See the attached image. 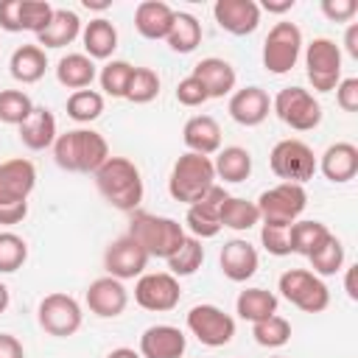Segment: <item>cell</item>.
<instances>
[{
  "mask_svg": "<svg viewBox=\"0 0 358 358\" xmlns=\"http://www.w3.org/2000/svg\"><path fill=\"white\" fill-rule=\"evenodd\" d=\"M95 187L98 193L106 199V204H112L120 213H134L143 201V176L140 168L126 159V157H109L95 173Z\"/></svg>",
  "mask_w": 358,
  "mask_h": 358,
  "instance_id": "1",
  "label": "cell"
},
{
  "mask_svg": "<svg viewBox=\"0 0 358 358\" xmlns=\"http://www.w3.org/2000/svg\"><path fill=\"white\" fill-rule=\"evenodd\" d=\"M268 165H271V173L282 182H294V185H305L308 179H313L316 173V157H313V148L296 137H288V140H280L271 154H268Z\"/></svg>",
  "mask_w": 358,
  "mask_h": 358,
  "instance_id": "6",
  "label": "cell"
},
{
  "mask_svg": "<svg viewBox=\"0 0 358 358\" xmlns=\"http://www.w3.org/2000/svg\"><path fill=\"white\" fill-rule=\"evenodd\" d=\"M131 73L134 67L123 59H112L101 67L98 73V81H101V90L112 98H126V90H129V81H131Z\"/></svg>",
  "mask_w": 358,
  "mask_h": 358,
  "instance_id": "38",
  "label": "cell"
},
{
  "mask_svg": "<svg viewBox=\"0 0 358 358\" xmlns=\"http://www.w3.org/2000/svg\"><path fill=\"white\" fill-rule=\"evenodd\" d=\"M218 263H221V271L227 280L232 282H246L249 277H255L257 266H260V257H257V249L243 241V238H232L221 246V255H218Z\"/></svg>",
  "mask_w": 358,
  "mask_h": 358,
  "instance_id": "19",
  "label": "cell"
},
{
  "mask_svg": "<svg viewBox=\"0 0 358 358\" xmlns=\"http://www.w3.org/2000/svg\"><path fill=\"white\" fill-rule=\"evenodd\" d=\"M182 299V288L179 280L168 271H151V274H140L134 282V302L145 310L154 313H168L179 305Z\"/></svg>",
  "mask_w": 358,
  "mask_h": 358,
  "instance_id": "12",
  "label": "cell"
},
{
  "mask_svg": "<svg viewBox=\"0 0 358 358\" xmlns=\"http://www.w3.org/2000/svg\"><path fill=\"white\" fill-rule=\"evenodd\" d=\"M143 249L148 257H162L168 260L179 246L182 241L187 238L185 235V227L168 215H154V213H143V210H134L131 213V221H129V232Z\"/></svg>",
  "mask_w": 358,
  "mask_h": 358,
  "instance_id": "3",
  "label": "cell"
},
{
  "mask_svg": "<svg viewBox=\"0 0 358 358\" xmlns=\"http://www.w3.org/2000/svg\"><path fill=\"white\" fill-rule=\"evenodd\" d=\"M165 42H168V48L173 53H193L199 48V42H201V22L187 11H176Z\"/></svg>",
  "mask_w": 358,
  "mask_h": 358,
  "instance_id": "32",
  "label": "cell"
},
{
  "mask_svg": "<svg viewBox=\"0 0 358 358\" xmlns=\"http://www.w3.org/2000/svg\"><path fill=\"white\" fill-rule=\"evenodd\" d=\"M28 215V201H11L0 204V227H14Z\"/></svg>",
  "mask_w": 358,
  "mask_h": 358,
  "instance_id": "50",
  "label": "cell"
},
{
  "mask_svg": "<svg viewBox=\"0 0 358 358\" xmlns=\"http://www.w3.org/2000/svg\"><path fill=\"white\" fill-rule=\"evenodd\" d=\"M11 76L20 84H36L48 70V56L39 45H20L8 59Z\"/></svg>",
  "mask_w": 358,
  "mask_h": 358,
  "instance_id": "30",
  "label": "cell"
},
{
  "mask_svg": "<svg viewBox=\"0 0 358 358\" xmlns=\"http://www.w3.org/2000/svg\"><path fill=\"white\" fill-rule=\"evenodd\" d=\"M50 17H53V6L48 0H20V25H22V31H31V34L45 31Z\"/></svg>",
  "mask_w": 358,
  "mask_h": 358,
  "instance_id": "44",
  "label": "cell"
},
{
  "mask_svg": "<svg viewBox=\"0 0 358 358\" xmlns=\"http://www.w3.org/2000/svg\"><path fill=\"white\" fill-rule=\"evenodd\" d=\"M173 8L162 0H143L134 11V28L143 39H165L173 25Z\"/></svg>",
  "mask_w": 358,
  "mask_h": 358,
  "instance_id": "24",
  "label": "cell"
},
{
  "mask_svg": "<svg viewBox=\"0 0 358 358\" xmlns=\"http://www.w3.org/2000/svg\"><path fill=\"white\" fill-rule=\"evenodd\" d=\"M84 299H87V308H90L95 316H101V319H115V316H120V313L126 310V305H129V291L123 288L120 280H115V277L106 274V277H98V280L90 282Z\"/></svg>",
  "mask_w": 358,
  "mask_h": 358,
  "instance_id": "18",
  "label": "cell"
},
{
  "mask_svg": "<svg viewBox=\"0 0 358 358\" xmlns=\"http://www.w3.org/2000/svg\"><path fill=\"white\" fill-rule=\"evenodd\" d=\"M344 48H347V53H350L352 59H358V22H352V25L347 28V34H344Z\"/></svg>",
  "mask_w": 358,
  "mask_h": 358,
  "instance_id": "53",
  "label": "cell"
},
{
  "mask_svg": "<svg viewBox=\"0 0 358 358\" xmlns=\"http://www.w3.org/2000/svg\"><path fill=\"white\" fill-rule=\"evenodd\" d=\"M109 157V143L95 129H70L53 143L56 165L70 173H95Z\"/></svg>",
  "mask_w": 358,
  "mask_h": 358,
  "instance_id": "2",
  "label": "cell"
},
{
  "mask_svg": "<svg viewBox=\"0 0 358 358\" xmlns=\"http://www.w3.org/2000/svg\"><path fill=\"white\" fill-rule=\"evenodd\" d=\"M355 268H358V266H350V268H347V280H344V285H347V296H350V299H358V288H355Z\"/></svg>",
  "mask_w": 358,
  "mask_h": 358,
  "instance_id": "54",
  "label": "cell"
},
{
  "mask_svg": "<svg viewBox=\"0 0 358 358\" xmlns=\"http://www.w3.org/2000/svg\"><path fill=\"white\" fill-rule=\"evenodd\" d=\"M308 260H310L316 277H330V274L341 271V266H344V243L330 232L322 241V246L308 255Z\"/></svg>",
  "mask_w": 358,
  "mask_h": 358,
  "instance_id": "37",
  "label": "cell"
},
{
  "mask_svg": "<svg viewBox=\"0 0 358 358\" xmlns=\"http://www.w3.org/2000/svg\"><path fill=\"white\" fill-rule=\"evenodd\" d=\"M0 358H25V350L17 336L0 333Z\"/></svg>",
  "mask_w": 358,
  "mask_h": 358,
  "instance_id": "51",
  "label": "cell"
},
{
  "mask_svg": "<svg viewBox=\"0 0 358 358\" xmlns=\"http://www.w3.org/2000/svg\"><path fill=\"white\" fill-rule=\"evenodd\" d=\"M260 221V210L255 201L241 199V196H227V201L221 204V227L235 229V232H246Z\"/></svg>",
  "mask_w": 358,
  "mask_h": 358,
  "instance_id": "34",
  "label": "cell"
},
{
  "mask_svg": "<svg viewBox=\"0 0 358 358\" xmlns=\"http://www.w3.org/2000/svg\"><path fill=\"white\" fill-rule=\"evenodd\" d=\"M355 11H358L355 0H322V14L330 22H347L355 17Z\"/></svg>",
  "mask_w": 358,
  "mask_h": 358,
  "instance_id": "47",
  "label": "cell"
},
{
  "mask_svg": "<svg viewBox=\"0 0 358 358\" xmlns=\"http://www.w3.org/2000/svg\"><path fill=\"white\" fill-rule=\"evenodd\" d=\"M187 330L204 347H224L235 336V319L224 313L218 305H193L187 310Z\"/></svg>",
  "mask_w": 358,
  "mask_h": 358,
  "instance_id": "13",
  "label": "cell"
},
{
  "mask_svg": "<svg viewBox=\"0 0 358 358\" xmlns=\"http://www.w3.org/2000/svg\"><path fill=\"white\" fill-rule=\"evenodd\" d=\"M271 109L294 131H310L322 123V103L302 87H282L274 95Z\"/></svg>",
  "mask_w": 358,
  "mask_h": 358,
  "instance_id": "8",
  "label": "cell"
},
{
  "mask_svg": "<svg viewBox=\"0 0 358 358\" xmlns=\"http://www.w3.org/2000/svg\"><path fill=\"white\" fill-rule=\"evenodd\" d=\"M176 101H179L182 106H201V103L210 101V95H207L204 84H201L196 76H187V78H182V81L176 84Z\"/></svg>",
  "mask_w": 358,
  "mask_h": 358,
  "instance_id": "46",
  "label": "cell"
},
{
  "mask_svg": "<svg viewBox=\"0 0 358 358\" xmlns=\"http://www.w3.org/2000/svg\"><path fill=\"white\" fill-rule=\"evenodd\" d=\"M8 302H11V294H8V285H6V282H0V313H6V308H8Z\"/></svg>",
  "mask_w": 358,
  "mask_h": 358,
  "instance_id": "56",
  "label": "cell"
},
{
  "mask_svg": "<svg viewBox=\"0 0 358 358\" xmlns=\"http://www.w3.org/2000/svg\"><path fill=\"white\" fill-rule=\"evenodd\" d=\"M213 185H215L213 159L204 154H193V151H185L173 162L171 176H168V193H171V199L182 201V204H193Z\"/></svg>",
  "mask_w": 358,
  "mask_h": 358,
  "instance_id": "4",
  "label": "cell"
},
{
  "mask_svg": "<svg viewBox=\"0 0 358 358\" xmlns=\"http://www.w3.org/2000/svg\"><path fill=\"white\" fill-rule=\"evenodd\" d=\"M36 319H39V327H42L48 336L67 338V336H73V333L81 330L84 313H81V305H78L70 294L56 291V294H48V296L39 302Z\"/></svg>",
  "mask_w": 358,
  "mask_h": 358,
  "instance_id": "11",
  "label": "cell"
},
{
  "mask_svg": "<svg viewBox=\"0 0 358 358\" xmlns=\"http://www.w3.org/2000/svg\"><path fill=\"white\" fill-rule=\"evenodd\" d=\"M277 288H280V294L291 305H296L305 313H322L330 305L327 285L322 282V277H316L308 268H288V271H282Z\"/></svg>",
  "mask_w": 358,
  "mask_h": 358,
  "instance_id": "7",
  "label": "cell"
},
{
  "mask_svg": "<svg viewBox=\"0 0 358 358\" xmlns=\"http://www.w3.org/2000/svg\"><path fill=\"white\" fill-rule=\"evenodd\" d=\"M316 168L330 182L344 185V182L355 179V173H358V148L352 143H333V145H327V151L322 154Z\"/></svg>",
  "mask_w": 358,
  "mask_h": 358,
  "instance_id": "23",
  "label": "cell"
},
{
  "mask_svg": "<svg viewBox=\"0 0 358 358\" xmlns=\"http://www.w3.org/2000/svg\"><path fill=\"white\" fill-rule=\"evenodd\" d=\"M336 103L344 112H358V78H341L336 87Z\"/></svg>",
  "mask_w": 358,
  "mask_h": 358,
  "instance_id": "48",
  "label": "cell"
},
{
  "mask_svg": "<svg viewBox=\"0 0 358 358\" xmlns=\"http://www.w3.org/2000/svg\"><path fill=\"white\" fill-rule=\"evenodd\" d=\"M81 42H84V50L92 62L109 59L117 48V28L106 17H95L81 28Z\"/></svg>",
  "mask_w": 358,
  "mask_h": 358,
  "instance_id": "28",
  "label": "cell"
},
{
  "mask_svg": "<svg viewBox=\"0 0 358 358\" xmlns=\"http://www.w3.org/2000/svg\"><path fill=\"white\" fill-rule=\"evenodd\" d=\"M302 56V31L294 22H274L263 42V67L274 76H285Z\"/></svg>",
  "mask_w": 358,
  "mask_h": 358,
  "instance_id": "9",
  "label": "cell"
},
{
  "mask_svg": "<svg viewBox=\"0 0 358 358\" xmlns=\"http://www.w3.org/2000/svg\"><path fill=\"white\" fill-rule=\"evenodd\" d=\"M227 190L215 182L213 187H207L193 204H187V215H185V224L190 229L193 238H215L224 227H221V204L227 201Z\"/></svg>",
  "mask_w": 358,
  "mask_h": 358,
  "instance_id": "14",
  "label": "cell"
},
{
  "mask_svg": "<svg viewBox=\"0 0 358 358\" xmlns=\"http://www.w3.org/2000/svg\"><path fill=\"white\" fill-rule=\"evenodd\" d=\"M260 243L268 255H277V257L291 255V241H288V227L285 224H263Z\"/></svg>",
  "mask_w": 358,
  "mask_h": 358,
  "instance_id": "45",
  "label": "cell"
},
{
  "mask_svg": "<svg viewBox=\"0 0 358 358\" xmlns=\"http://www.w3.org/2000/svg\"><path fill=\"white\" fill-rule=\"evenodd\" d=\"M213 168H215V179H224V182H232V185L246 182L249 173H252V154L241 145H227V148L218 151Z\"/></svg>",
  "mask_w": 358,
  "mask_h": 358,
  "instance_id": "31",
  "label": "cell"
},
{
  "mask_svg": "<svg viewBox=\"0 0 358 358\" xmlns=\"http://www.w3.org/2000/svg\"><path fill=\"white\" fill-rule=\"evenodd\" d=\"M106 358H143L140 352H134L131 347H117V350H112Z\"/></svg>",
  "mask_w": 358,
  "mask_h": 358,
  "instance_id": "55",
  "label": "cell"
},
{
  "mask_svg": "<svg viewBox=\"0 0 358 358\" xmlns=\"http://www.w3.org/2000/svg\"><path fill=\"white\" fill-rule=\"evenodd\" d=\"M190 76H196V78L204 84V90H207L210 98H224V95H229V92L235 90V81H238L235 67H232L227 59H218V56L201 59V62L193 67Z\"/></svg>",
  "mask_w": 358,
  "mask_h": 358,
  "instance_id": "22",
  "label": "cell"
},
{
  "mask_svg": "<svg viewBox=\"0 0 358 358\" xmlns=\"http://www.w3.org/2000/svg\"><path fill=\"white\" fill-rule=\"evenodd\" d=\"M34 112V101L22 90H3L0 92V123L22 126Z\"/></svg>",
  "mask_w": 358,
  "mask_h": 358,
  "instance_id": "41",
  "label": "cell"
},
{
  "mask_svg": "<svg viewBox=\"0 0 358 358\" xmlns=\"http://www.w3.org/2000/svg\"><path fill=\"white\" fill-rule=\"evenodd\" d=\"M330 235V229L322 221H294L288 227V241H291V255L308 257L313 249L322 246V241Z\"/></svg>",
  "mask_w": 358,
  "mask_h": 358,
  "instance_id": "35",
  "label": "cell"
},
{
  "mask_svg": "<svg viewBox=\"0 0 358 358\" xmlns=\"http://www.w3.org/2000/svg\"><path fill=\"white\" fill-rule=\"evenodd\" d=\"M187 350V338L173 324H151L140 336L143 358H182Z\"/></svg>",
  "mask_w": 358,
  "mask_h": 358,
  "instance_id": "20",
  "label": "cell"
},
{
  "mask_svg": "<svg viewBox=\"0 0 358 358\" xmlns=\"http://www.w3.org/2000/svg\"><path fill=\"white\" fill-rule=\"evenodd\" d=\"M28 260V243L17 232H0V274H11L22 268Z\"/></svg>",
  "mask_w": 358,
  "mask_h": 358,
  "instance_id": "43",
  "label": "cell"
},
{
  "mask_svg": "<svg viewBox=\"0 0 358 358\" xmlns=\"http://www.w3.org/2000/svg\"><path fill=\"white\" fill-rule=\"evenodd\" d=\"M182 140H185L187 151L210 157V154L221 151V126L210 115H193L182 129Z\"/></svg>",
  "mask_w": 358,
  "mask_h": 358,
  "instance_id": "25",
  "label": "cell"
},
{
  "mask_svg": "<svg viewBox=\"0 0 358 358\" xmlns=\"http://www.w3.org/2000/svg\"><path fill=\"white\" fill-rule=\"evenodd\" d=\"M159 95V76L151 67H134L129 90H126V101L131 103H151Z\"/></svg>",
  "mask_w": 358,
  "mask_h": 358,
  "instance_id": "42",
  "label": "cell"
},
{
  "mask_svg": "<svg viewBox=\"0 0 358 358\" xmlns=\"http://www.w3.org/2000/svg\"><path fill=\"white\" fill-rule=\"evenodd\" d=\"M165 263H168V274H173L176 280L196 274V271L201 268V263H204V246H201V241L193 238V235H187V238L182 241V246H179Z\"/></svg>",
  "mask_w": 358,
  "mask_h": 358,
  "instance_id": "36",
  "label": "cell"
},
{
  "mask_svg": "<svg viewBox=\"0 0 358 358\" xmlns=\"http://www.w3.org/2000/svg\"><path fill=\"white\" fill-rule=\"evenodd\" d=\"M95 76H98L95 62L87 53H67L56 64V78L67 90H87L95 81Z\"/></svg>",
  "mask_w": 358,
  "mask_h": 358,
  "instance_id": "29",
  "label": "cell"
},
{
  "mask_svg": "<svg viewBox=\"0 0 358 358\" xmlns=\"http://www.w3.org/2000/svg\"><path fill=\"white\" fill-rule=\"evenodd\" d=\"M59 131H56V117L50 109L45 106H34V112L28 115V120L20 126V140L25 148L31 151H45L53 148Z\"/></svg>",
  "mask_w": 358,
  "mask_h": 358,
  "instance_id": "26",
  "label": "cell"
},
{
  "mask_svg": "<svg viewBox=\"0 0 358 358\" xmlns=\"http://www.w3.org/2000/svg\"><path fill=\"white\" fill-rule=\"evenodd\" d=\"M274 358H282V355H274Z\"/></svg>",
  "mask_w": 358,
  "mask_h": 358,
  "instance_id": "58",
  "label": "cell"
},
{
  "mask_svg": "<svg viewBox=\"0 0 358 358\" xmlns=\"http://www.w3.org/2000/svg\"><path fill=\"white\" fill-rule=\"evenodd\" d=\"M81 36V20L70 8H53V17L45 31L36 34V45L45 48H64Z\"/></svg>",
  "mask_w": 358,
  "mask_h": 358,
  "instance_id": "27",
  "label": "cell"
},
{
  "mask_svg": "<svg viewBox=\"0 0 358 358\" xmlns=\"http://www.w3.org/2000/svg\"><path fill=\"white\" fill-rule=\"evenodd\" d=\"M260 210V221L263 224H285L291 227L294 221H299V215L308 207V193L302 185L294 182H280L268 190L260 193V199L255 201Z\"/></svg>",
  "mask_w": 358,
  "mask_h": 358,
  "instance_id": "5",
  "label": "cell"
},
{
  "mask_svg": "<svg viewBox=\"0 0 358 358\" xmlns=\"http://www.w3.org/2000/svg\"><path fill=\"white\" fill-rule=\"evenodd\" d=\"M84 6H87V8H98V11H103V8H109V0H84Z\"/></svg>",
  "mask_w": 358,
  "mask_h": 358,
  "instance_id": "57",
  "label": "cell"
},
{
  "mask_svg": "<svg viewBox=\"0 0 358 358\" xmlns=\"http://www.w3.org/2000/svg\"><path fill=\"white\" fill-rule=\"evenodd\" d=\"M235 310H238L241 319L255 324V322L268 319V316L277 313V296L271 291H266V288H246V291L238 294Z\"/></svg>",
  "mask_w": 358,
  "mask_h": 358,
  "instance_id": "33",
  "label": "cell"
},
{
  "mask_svg": "<svg viewBox=\"0 0 358 358\" xmlns=\"http://www.w3.org/2000/svg\"><path fill=\"white\" fill-rule=\"evenodd\" d=\"M257 6L266 8V11H271V14H285V11H291L296 6V0H263Z\"/></svg>",
  "mask_w": 358,
  "mask_h": 358,
  "instance_id": "52",
  "label": "cell"
},
{
  "mask_svg": "<svg viewBox=\"0 0 358 358\" xmlns=\"http://www.w3.org/2000/svg\"><path fill=\"white\" fill-rule=\"evenodd\" d=\"M34 187H36V168L31 159L14 157L0 162V204L28 201Z\"/></svg>",
  "mask_w": 358,
  "mask_h": 358,
  "instance_id": "16",
  "label": "cell"
},
{
  "mask_svg": "<svg viewBox=\"0 0 358 358\" xmlns=\"http://www.w3.org/2000/svg\"><path fill=\"white\" fill-rule=\"evenodd\" d=\"M148 260H151V257L145 255V249H143L131 235L115 238V241L106 246V252H103V268H106V274L115 277V280H120V282L145 274Z\"/></svg>",
  "mask_w": 358,
  "mask_h": 358,
  "instance_id": "15",
  "label": "cell"
},
{
  "mask_svg": "<svg viewBox=\"0 0 358 358\" xmlns=\"http://www.w3.org/2000/svg\"><path fill=\"white\" fill-rule=\"evenodd\" d=\"M271 112V98L263 87H243L235 90L229 98V117L241 126H260Z\"/></svg>",
  "mask_w": 358,
  "mask_h": 358,
  "instance_id": "21",
  "label": "cell"
},
{
  "mask_svg": "<svg viewBox=\"0 0 358 358\" xmlns=\"http://www.w3.org/2000/svg\"><path fill=\"white\" fill-rule=\"evenodd\" d=\"M215 22L232 36H249L260 25V6L255 0H215Z\"/></svg>",
  "mask_w": 358,
  "mask_h": 358,
  "instance_id": "17",
  "label": "cell"
},
{
  "mask_svg": "<svg viewBox=\"0 0 358 358\" xmlns=\"http://www.w3.org/2000/svg\"><path fill=\"white\" fill-rule=\"evenodd\" d=\"M103 112V95L95 90H76L67 98V117L76 123H92Z\"/></svg>",
  "mask_w": 358,
  "mask_h": 358,
  "instance_id": "39",
  "label": "cell"
},
{
  "mask_svg": "<svg viewBox=\"0 0 358 358\" xmlns=\"http://www.w3.org/2000/svg\"><path fill=\"white\" fill-rule=\"evenodd\" d=\"M0 28L8 34L22 31L20 25V0H3L0 3Z\"/></svg>",
  "mask_w": 358,
  "mask_h": 358,
  "instance_id": "49",
  "label": "cell"
},
{
  "mask_svg": "<svg viewBox=\"0 0 358 358\" xmlns=\"http://www.w3.org/2000/svg\"><path fill=\"white\" fill-rule=\"evenodd\" d=\"M252 336L260 347H282L291 341V322L282 319V316H268V319H260L252 324Z\"/></svg>",
  "mask_w": 358,
  "mask_h": 358,
  "instance_id": "40",
  "label": "cell"
},
{
  "mask_svg": "<svg viewBox=\"0 0 358 358\" xmlns=\"http://www.w3.org/2000/svg\"><path fill=\"white\" fill-rule=\"evenodd\" d=\"M305 73L316 92L336 90L341 81V48L327 36H316L305 48Z\"/></svg>",
  "mask_w": 358,
  "mask_h": 358,
  "instance_id": "10",
  "label": "cell"
}]
</instances>
